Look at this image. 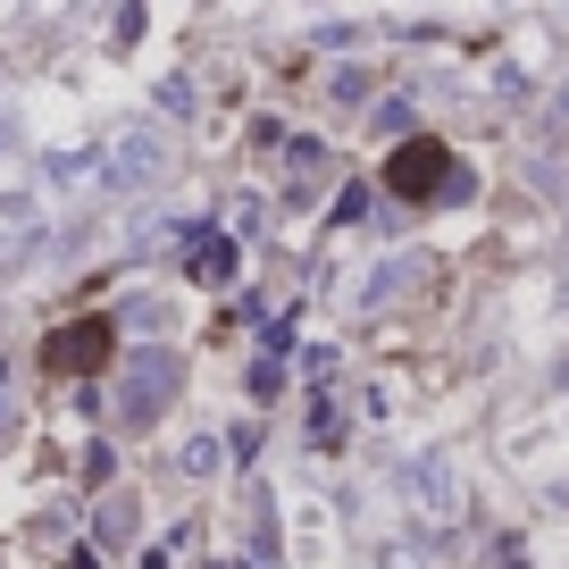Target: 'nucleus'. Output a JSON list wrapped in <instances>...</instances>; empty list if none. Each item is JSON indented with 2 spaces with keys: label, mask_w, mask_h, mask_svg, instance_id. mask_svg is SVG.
Wrapping results in <instances>:
<instances>
[{
  "label": "nucleus",
  "mask_w": 569,
  "mask_h": 569,
  "mask_svg": "<svg viewBox=\"0 0 569 569\" xmlns=\"http://www.w3.org/2000/svg\"><path fill=\"white\" fill-rule=\"evenodd\" d=\"M109 360V319H76V327H59V336H42V369L51 377H84V369H101Z\"/></svg>",
  "instance_id": "20e7f679"
},
{
  "label": "nucleus",
  "mask_w": 569,
  "mask_h": 569,
  "mask_svg": "<svg viewBox=\"0 0 569 569\" xmlns=\"http://www.w3.org/2000/svg\"><path fill=\"white\" fill-rule=\"evenodd\" d=\"M184 268H193L201 284H227V277H234V243H227V234H210V227H201V234H193V260H184Z\"/></svg>",
  "instance_id": "39448f33"
},
{
  "label": "nucleus",
  "mask_w": 569,
  "mask_h": 569,
  "mask_svg": "<svg viewBox=\"0 0 569 569\" xmlns=\"http://www.w3.org/2000/svg\"><path fill=\"white\" fill-rule=\"evenodd\" d=\"M0 151H9V118H0Z\"/></svg>",
  "instance_id": "1a4fd4ad"
},
{
  "label": "nucleus",
  "mask_w": 569,
  "mask_h": 569,
  "mask_svg": "<svg viewBox=\"0 0 569 569\" xmlns=\"http://www.w3.org/2000/svg\"><path fill=\"white\" fill-rule=\"evenodd\" d=\"M118 319H126V327H134V336H160V327H168V319H177V310H168V302H151V293H134V302H126V310H118Z\"/></svg>",
  "instance_id": "0eeeda50"
},
{
  "label": "nucleus",
  "mask_w": 569,
  "mask_h": 569,
  "mask_svg": "<svg viewBox=\"0 0 569 569\" xmlns=\"http://www.w3.org/2000/svg\"><path fill=\"white\" fill-rule=\"evenodd\" d=\"M386 184H393L402 201H427V193H469L461 168L445 160V142H402V151L386 160Z\"/></svg>",
  "instance_id": "f03ea898"
},
{
  "label": "nucleus",
  "mask_w": 569,
  "mask_h": 569,
  "mask_svg": "<svg viewBox=\"0 0 569 569\" xmlns=\"http://www.w3.org/2000/svg\"><path fill=\"white\" fill-rule=\"evenodd\" d=\"M168 177V134L160 126H134V134L109 142V184L118 193H142V184H160Z\"/></svg>",
  "instance_id": "7ed1b4c3"
},
{
  "label": "nucleus",
  "mask_w": 569,
  "mask_h": 569,
  "mask_svg": "<svg viewBox=\"0 0 569 569\" xmlns=\"http://www.w3.org/2000/svg\"><path fill=\"white\" fill-rule=\"evenodd\" d=\"M168 393H177V360H168L160 343H142V352H126L109 410H118V427H151V419L168 410Z\"/></svg>",
  "instance_id": "f257e3e1"
},
{
  "label": "nucleus",
  "mask_w": 569,
  "mask_h": 569,
  "mask_svg": "<svg viewBox=\"0 0 569 569\" xmlns=\"http://www.w3.org/2000/svg\"><path fill=\"white\" fill-rule=\"evenodd\" d=\"M184 469H193V478H210V469H218V436H193V445H184Z\"/></svg>",
  "instance_id": "6e6552de"
},
{
  "label": "nucleus",
  "mask_w": 569,
  "mask_h": 569,
  "mask_svg": "<svg viewBox=\"0 0 569 569\" xmlns=\"http://www.w3.org/2000/svg\"><path fill=\"white\" fill-rule=\"evenodd\" d=\"M92 528H101V545H109V552H126V545H134V502H126V495H109V511L92 519Z\"/></svg>",
  "instance_id": "423d86ee"
}]
</instances>
